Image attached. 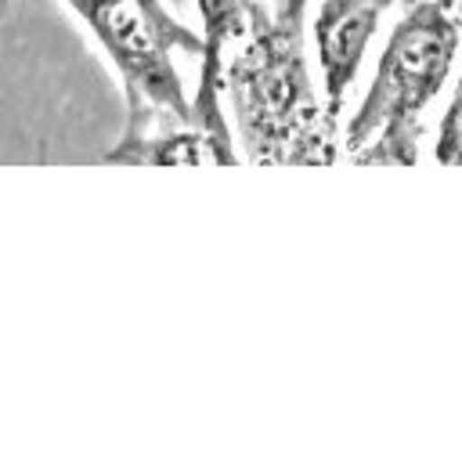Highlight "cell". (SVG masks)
I'll list each match as a JSON object with an SVG mask.
<instances>
[{"mask_svg":"<svg viewBox=\"0 0 462 462\" xmlns=\"http://www.w3.org/2000/svg\"><path fill=\"white\" fill-rule=\"evenodd\" d=\"M433 155H437L440 166H462V76H458L455 94H451V105H448V112L440 119V134H437Z\"/></svg>","mask_w":462,"mask_h":462,"instance_id":"cell-7","label":"cell"},{"mask_svg":"<svg viewBox=\"0 0 462 462\" xmlns=\"http://www.w3.org/2000/svg\"><path fill=\"white\" fill-rule=\"evenodd\" d=\"M393 0H321L314 40H318V65L325 87V112L339 123L343 97L361 69V58L379 29L383 11Z\"/></svg>","mask_w":462,"mask_h":462,"instance_id":"cell-4","label":"cell"},{"mask_svg":"<svg viewBox=\"0 0 462 462\" xmlns=\"http://www.w3.org/2000/svg\"><path fill=\"white\" fill-rule=\"evenodd\" d=\"M263 7H267L263 0H199L202 69H199V94L191 105V123L217 137H231L224 108H220V61L253 29V22L263 14Z\"/></svg>","mask_w":462,"mask_h":462,"instance_id":"cell-5","label":"cell"},{"mask_svg":"<svg viewBox=\"0 0 462 462\" xmlns=\"http://www.w3.org/2000/svg\"><path fill=\"white\" fill-rule=\"evenodd\" d=\"M458 0H411L390 29L372 87L346 123L339 152L354 166H415L422 112L440 94L458 54Z\"/></svg>","mask_w":462,"mask_h":462,"instance_id":"cell-2","label":"cell"},{"mask_svg":"<svg viewBox=\"0 0 462 462\" xmlns=\"http://www.w3.org/2000/svg\"><path fill=\"white\" fill-rule=\"evenodd\" d=\"M263 4L274 18H300V22H307V7H310V0H263Z\"/></svg>","mask_w":462,"mask_h":462,"instance_id":"cell-8","label":"cell"},{"mask_svg":"<svg viewBox=\"0 0 462 462\" xmlns=\"http://www.w3.org/2000/svg\"><path fill=\"white\" fill-rule=\"evenodd\" d=\"M112 58L126 94V130L191 126V105L173 69V51L202 54V36L180 25L162 0H65Z\"/></svg>","mask_w":462,"mask_h":462,"instance_id":"cell-3","label":"cell"},{"mask_svg":"<svg viewBox=\"0 0 462 462\" xmlns=\"http://www.w3.org/2000/svg\"><path fill=\"white\" fill-rule=\"evenodd\" d=\"M300 18L267 7L220 61V101L231 105L238 144L253 166L339 162L336 119L314 90Z\"/></svg>","mask_w":462,"mask_h":462,"instance_id":"cell-1","label":"cell"},{"mask_svg":"<svg viewBox=\"0 0 462 462\" xmlns=\"http://www.w3.org/2000/svg\"><path fill=\"white\" fill-rule=\"evenodd\" d=\"M105 162L119 166H235L231 137H217L202 126H159L123 137Z\"/></svg>","mask_w":462,"mask_h":462,"instance_id":"cell-6","label":"cell"}]
</instances>
